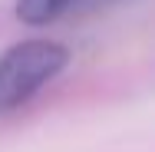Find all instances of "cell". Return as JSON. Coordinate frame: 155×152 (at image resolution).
Masks as SVG:
<instances>
[{"mask_svg":"<svg viewBox=\"0 0 155 152\" xmlns=\"http://www.w3.org/2000/svg\"><path fill=\"white\" fill-rule=\"evenodd\" d=\"M66 63V46L53 40H23L10 46L0 56V116L30 103L53 76L63 73Z\"/></svg>","mask_w":155,"mask_h":152,"instance_id":"1","label":"cell"},{"mask_svg":"<svg viewBox=\"0 0 155 152\" xmlns=\"http://www.w3.org/2000/svg\"><path fill=\"white\" fill-rule=\"evenodd\" d=\"M86 3H96V0H17V17L30 27H46L60 20L63 13L86 7Z\"/></svg>","mask_w":155,"mask_h":152,"instance_id":"2","label":"cell"},{"mask_svg":"<svg viewBox=\"0 0 155 152\" xmlns=\"http://www.w3.org/2000/svg\"><path fill=\"white\" fill-rule=\"evenodd\" d=\"M96 3H102V0H96Z\"/></svg>","mask_w":155,"mask_h":152,"instance_id":"3","label":"cell"}]
</instances>
